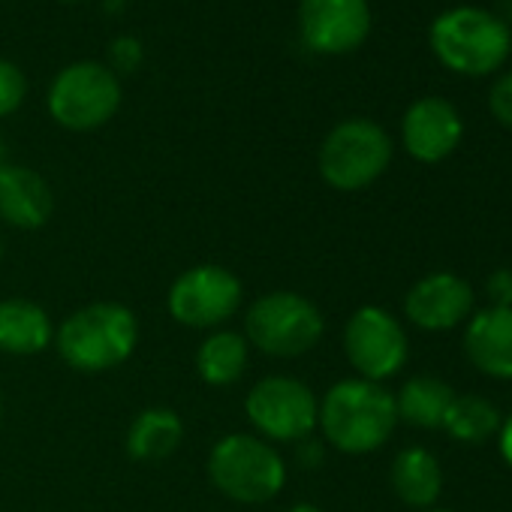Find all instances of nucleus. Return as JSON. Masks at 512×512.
Returning <instances> with one entry per match:
<instances>
[{"label":"nucleus","mask_w":512,"mask_h":512,"mask_svg":"<svg viewBox=\"0 0 512 512\" xmlns=\"http://www.w3.org/2000/svg\"><path fill=\"white\" fill-rule=\"evenodd\" d=\"M323 440L344 455H368L389 443L398 428L395 392L362 377L338 380L320 398Z\"/></svg>","instance_id":"nucleus-1"},{"label":"nucleus","mask_w":512,"mask_h":512,"mask_svg":"<svg viewBox=\"0 0 512 512\" xmlns=\"http://www.w3.org/2000/svg\"><path fill=\"white\" fill-rule=\"evenodd\" d=\"M139 344V320L121 302H94L73 311L55 329L58 356L82 374L121 368Z\"/></svg>","instance_id":"nucleus-2"},{"label":"nucleus","mask_w":512,"mask_h":512,"mask_svg":"<svg viewBox=\"0 0 512 512\" xmlns=\"http://www.w3.org/2000/svg\"><path fill=\"white\" fill-rule=\"evenodd\" d=\"M211 485L244 506H260L275 500L287 485V461L275 443L256 434H226L208 452Z\"/></svg>","instance_id":"nucleus-3"},{"label":"nucleus","mask_w":512,"mask_h":512,"mask_svg":"<svg viewBox=\"0 0 512 512\" xmlns=\"http://www.w3.org/2000/svg\"><path fill=\"white\" fill-rule=\"evenodd\" d=\"M428 37L437 61L461 76L494 73L512 49L509 25L482 7H455L440 13Z\"/></svg>","instance_id":"nucleus-4"},{"label":"nucleus","mask_w":512,"mask_h":512,"mask_svg":"<svg viewBox=\"0 0 512 512\" xmlns=\"http://www.w3.org/2000/svg\"><path fill=\"white\" fill-rule=\"evenodd\" d=\"M326 335L323 311L302 293L275 290L256 299L244 314V341L272 359L311 353Z\"/></svg>","instance_id":"nucleus-5"},{"label":"nucleus","mask_w":512,"mask_h":512,"mask_svg":"<svg viewBox=\"0 0 512 512\" xmlns=\"http://www.w3.org/2000/svg\"><path fill=\"white\" fill-rule=\"evenodd\" d=\"M389 133L368 118H350L329 130L320 145L317 169L323 181L341 193H356L371 187L392 163Z\"/></svg>","instance_id":"nucleus-6"},{"label":"nucleus","mask_w":512,"mask_h":512,"mask_svg":"<svg viewBox=\"0 0 512 512\" xmlns=\"http://www.w3.org/2000/svg\"><path fill=\"white\" fill-rule=\"evenodd\" d=\"M244 413L256 437L269 443H302L317 431L320 401L305 380L272 374L244 395Z\"/></svg>","instance_id":"nucleus-7"},{"label":"nucleus","mask_w":512,"mask_h":512,"mask_svg":"<svg viewBox=\"0 0 512 512\" xmlns=\"http://www.w3.org/2000/svg\"><path fill=\"white\" fill-rule=\"evenodd\" d=\"M46 103L55 124L73 133H91L106 127L121 109V82L106 64L76 61L55 76Z\"/></svg>","instance_id":"nucleus-8"},{"label":"nucleus","mask_w":512,"mask_h":512,"mask_svg":"<svg viewBox=\"0 0 512 512\" xmlns=\"http://www.w3.org/2000/svg\"><path fill=\"white\" fill-rule=\"evenodd\" d=\"M241 302L244 287L238 275L217 263L184 269L166 293V311L175 323L208 332L229 323L241 311Z\"/></svg>","instance_id":"nucleus-9"},{"label":"nucleus","mask_w":512,"mask_h":512,"mask_svg":"<svg viewBox=\"0 0 512 512\" xmlns=\"http://www.w3.org/2000/svg\"><path fill=\"white\" fill-rule=\"evenodd\" d=\"M344 356L356 377L386 383L407 365L410 341L395 314L380 305H362L344 326Z\"/></svg>","instance_id":"nucleus-10"},{"label":"nucleus","mask_w":512,"mask_h":512,"mask_svg":"<svg viewBox=\"0 0 512 512\" xmlns=\"http://www.w3.org/2000/svg\"><path fill=\"white\" fill-rule=\"evenodd\" d=\"M299 31L317 55H347L371 34L368 0H302Z\"/></svg>","instance_id":"nucleus-11"},{"label":"nucleus","mask_w":512,"mask_h":512,"mask_svg":"<svg viewBox=\"0 0 512 512\" xmlns=\"http://www.w3.org/2000/svg\"><path fill=\"white\" fill-rule=\"evenodd\" d=\"M476 311L473 287L455 272H431L404 296V317L422 332H449Z\"/></svg>","instance_id":"nucleus-12"},{"label":"nucleus","mask_w":512,"mask_h":512,"mask_svg":"<svg viewBox=\"0 0 512 512\" xmlns=\"http://www.w3.org/2000/svg\"><path fill=\"white\" fill-rule=\"evenodd\" d=\"M461 136H464L461 115L443 97H422L401 118L404 151L419 163L446 160L458 148Z\"/></svg>","instance_id":"nucleus-13"},{"label":"nucleus","mask_w":512,"mask_h":512,"mask_svg":"<svg viewBox=\"0 0 512 512\" xmlns=\"http://www.w3.org/2000/svg\"><path fill=\"white\" fill-rule=\"evenodd\" d=\"M467 362L491 377L512 383V308H482L464 323Z\"/></svg>","instance_id":"nucleus-14"},{"label":"nucleus","mask_w":512,"mask_h":512,"mask_svg":"<svg viewBox=\"0 0 512 512\" xmlns=\"http://www.w3.org/2000/svg\"><path fill=\"white\" fill-rule=\"evenodd\" d=\"M55 211L49 181L28 166H0V220L13 229H40Z\"/></svg>","instance_id":"nucleus-15"},{"label":"nucleus","mask_w":512,"mask_h":512,"mask_svg":"<svg viewBox=\"0 0 512 512\" xmlns=\"http://www.w3.org/2000/svg\"><path fill=\"white\" fill-rule=\"evenodd\" d=\"M389 485L395 497L413 509H434L443 494V467L425 446H407L392 458Z\"/></svg>","instance_id":"nucleus-16"},{"label":"nucleus","mask_w":512,"mask_h":512,"mask_svg":"<svg viewBox=\"0 0 512 512\" xmlns=\"http://www.w3.org/2000/svg\"><path fill=\"white\" fill-rule=\"evenodd\" d=\"M55 344V326L46 308L31 299L0 302V353L37 356Z\"/></svg>","instance_id":"nucleus-17"},{"label":"nucleus","mask_w":512,"mask_h":512,"mask_svg":"<svg viewBox=\"0 0 512 512\" xmlns=\"http://www.w3.org/2000/svg\"><path fill=\"white\" fill-rule=\"evenodd\" d=\"M184 443V422L172 407H145L124 434V449L139 464H160Z\"/></svg>","instance_id":"nucleus-18"},{"label":"nucleus","mask_w":512,"mask_h":512,"mask_svg":"<svg viewBox=\"0 0 512 512\" xmlns=\"http://www.w3.org/2000/svg\"><path fill=\"white\" fill-rule=\"evenodd\" d=\"M455 395L458 392L452 389V383H446L434 374L410 377L395 395L398 422H407L413 428H428V431L443 428Z\"/></svg>","instance_id":"nucleus-19"},{"label":"nucleus","mask_w":512,"mask_h":512,"mask_svg":"<svg viewBox=\"0 0 512 512\" xmlns=\"http://www.w3.org/2000/svg\"><path fill=\"white\" fill-rule=\"evenodd\" d=\"M250 359V344L244 341L241 332L232 329H214L199 347H196V374L202 383L214 389L235 386Z\"/></svg>","instance_id":"nucleus-20"},{"label":"nucleus","mask_w":512,"mask_h":512,"mask_svg":"<svg viewBox=\"0 0 512 512\" xmlns=\"http://www.w3.org/2000/svg\"><path fill=\"white\" fill-rule=\"evenodd\" d=\"M503 422V413L497 410L494 401L482 398V395H455L443 431L458 440V443H470V446H482L491 437H497Z\"/></svg>","instance_id":"nucleus-21"},{"label":"nucleus","mask_w":512,"mask_h":512,"mask_svg":"<svg viewBox=\"0 0 512 512\" xmlns=\"http://www.w3.org/2000/svg\"><path fill=\"white\" fill-rule=\"evenodd\" d=\"M25 97H28L25 73L13 61L0 58V118H10L13 112H19Z\"/></svg>","instance_id":"nucleus-22"},{"label":"nucleus","mask_w":512,"mask_h":512,"mask_svg":"<svg viewBox=\"0 0 512 512\" xmlns=\"http://www.w3.org/2000/svg\"><path fill=\"white\" fill-rule=\"evenodd\" d=\"M488 112L494 115L497 124H503V127L512 130V70L503 73L491 85V91H488Z\"/></svg>","instance_id":"nucleus-23"},{"label":"nucleus","mask_w":512,"mask_h":512,"mask_svg":"<svg viewBox=\"0 0 512 512\" xmlns=\"http://www.w3.org/2000/svg\"><path fill=\"white\" fill-rule=\"evenodd\" d=\"M485 296L491 308H512V269H494L485 281Z\"/></svg>","instance_id":"nucleus-24"},{"label":"nucleus","mask_w":512,"mask_h":512,"mask_svg":"<svg viewBox=\"0 0 512 512\" xmlns=\"http://www.w3.org/2000/svg\"><path fill=\"white\" fill-rule=\"evenodd\" d=\"M497 446H500V458L506 461V467L512 470V410L503 416L500 431H497Z\"/></svg>","instance_id":"nucleus-25"},{"label":"nucleus","mask_w":512,"mask_h":512,"mask_svg":"<svg viewBox=\"0 0 512 512\" xmlns=\"http://www.w3.org/2000/svg\"><path fill=\"white\" fill-rule=\"evenodd\" d=\"M503 25L512 22V0H497V13H494Z\"/></svg>","instance_id":"nucleus-26"},{"label":"nucleus","mask_w":512,"mask_h":512,"mask_svg":"<svg viewBox=\"0 0 512 512\" xmlns=\"http://www.w3.org/2000/svg\"><path fill=\"white\" fill-rule=\"evenodd\" d=\"M287 512H323V509L317 503H293Z\"/></svg>","instance_id":"nucleus-27"},{"label":"nucleus","mask_w":512,"mask_h":512,"mask_svg":"<svg viewBox=\"0 0 512 512\" xmlns=\"http://www.w3.org/2000/svg\"><path fill=\"white\" fill-rule=\"evenodd\" d=\"M0 166H4V142H0Z\"/></svg>","instance_id":"nucleus-28"},{"label":"nucleus","mask_w":512,"mask_h":512,"mask_svg":"<svg viewBox=\"0 0 512 512\" xmlns=\"http://www.w3.org/2000/svg\"><path fill=\"white\" fill-rule=\"evenodd\" d=\"M0 419H4V395H0Z\"/></svg>","instance_id":"nucleus-29"},{"label":"nucleus","mask_w":512,"mask_h":512,"mask_svg":"<svg viewBox=\"0 0 512 512\" xmlns=\"http://www.w3.org/2000/svg\"><path fill=\"white\" fill-rule=\"evenodd\" d=\"M425 512H455V509H425Z\"/></svg>","instance_id":"nucleus-30"},{"label":"nucleus","mask_w":512,"mask_h":512,"mask_svg":"<svg viewBox=\"0 0 512 512\" xmlns=\"http://www.w3.org/2000/svg\"><path fill=\"white\" fill-rule=\"evenodd\" d=\"M0 260H4V238H0Z\"/></svg>","instance_id":"nucleus-31"},{"label":"nucleus","mask_w":512,"mask_h":512,"mask_svg":"<svg viewBox=\"0 0 512 512\" xmlns=\"http://www.w3.org/2000/svg\"><path fill=\"white\" fill-rule=\"evenodd\" d=\"M67 4H82V0H67Z\"/></svg>","instance_id":"nucleus-32"}]
</instances>
